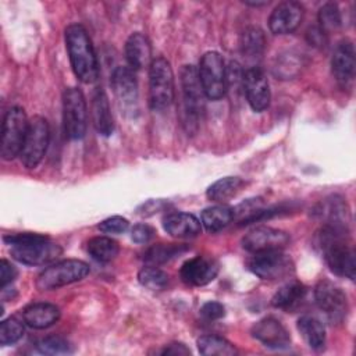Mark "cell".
Instances as JSON below:
<instances>
[{"label":"cell","instance_id":"3","mask_svg":"<svg viewBox=\"0 0 356 356\" xmlns=\"http://www.w3.org/2000/svg\"><path fill=\"white\" fill-rule=\"evenodd\" d=\"M181 92H182V115L184 127L188 132H195L203 110V89L199 81L197 70L193 65L181 68Z\"/></svg>","mask_w":356,"mask_h":356},{"label":"cell","instance_id":"8","mask_svg":"<svg viewBox=\"0 0 356 356\" xmlns=\"http://www.w3.org/2000/svg\"><path fill=\"white\" fill-rule=\"evenodd\" d=\"M29 121L22 107L14 106L11 107L3 121L1 128V157L4 160H13L19 156L26 132H28Z\"/></svg>","mask_w":356,"mask_h":356},{"label":"cell","instance_id":"33","mask_svg":"<svg viewBox=\"0 0 356 356\" xmlns=\"http://www.w3.org/2000/svg\"><path fill=\"white\" fill-rule=\"evenodd\" d=\"M38 352L43 355H68L72 353V345L63 337L50 335L44 337L36 343Z\"/></svg>","mask_w":356,"mask_h":356},{"label":"cell","instance_id":"24","mask_svg":"<svg viewBox=\"0 0 356 356\" xmlns=\"http://www.w3.org/2000/svg\"><path fill=\"white\" fill-rule=\"evenodd\" d=\"M298 330L305 342L314 350L324 349L325 345V328L324 324L313 316H302L298 320Z\"/></svg>","mask_w":356,"mask_h":356},{"label":"cell","instance_id":"32","mask_svg":"<svg viewBox=\"0 0 356 356\" xmlns=\"http://www.w3.org/2000/svg\"><path fill=\"white\" fill-rule=\"evenodd\" d=\"M138 280L150 291H161L168 284V274L156 266H146L139 271Z\"/></svg>","mask_w":356,"mask_h":356},{"label":"cell","instance_id":"27","mask_svg":"<svg viewBox=\"0 0 356 356\" xmlns=\"http://www.w3.org/2000/svg\"><path fill=\"white\" fill-rule=\"evenodd\" d=\"M306 295V288L300 282H289L280 288L271 298V305L277 309L289 310L300 303Z\"/></svg>","mask_w":356,"mask_h":356},{"label":"cell","instance_id":"19","mask_svg":"<svg viewBox=\"0 0 356 356\" xmlns=\"http://www.w3.org/2000/svg\"><path fill=\"white\" fill-rule=\"evenodd\" d=\"M111 88L122 107L132 108L138 102V83L134 70L117 67L111 75Z\"/></svg>","mask_w":356,"mask_h":356},{"label":"cell","instance_id":"34","mask_svg":"<svg viewBox=\"0 0 356 356\" xmlns=\"http://www.w3.org/2000/svg\"><path fill=\"white\" fill-rule=\"evenodd\" d=\"M341 11L335 3H325L318 10V26L327 33L341 26Z\"/></svg>","mask_w":356,"mask_h":356},{"label":"cell","instance_id":"40","mask_svg":"<svg viewBox=\"0 0 356 356\" xmlns=\"http://www.w3.org/2000/svg\"><path fill=\"white\" fill-rule=\"evenodd\" d=\"M307 40L313 46H324L327 43V33L320 26H313L307 31Z\"/></svg>","mask_w":356,"mask_h":356},{"label":"cell","instance_id":"21","mask_svg":"<svg viewBox=\"0 0 356 356\" xmlns=\"http://www.w3.org/2000/svg\"><path fill=\"white\" fill-rule=\"evenodd\" d=\"M22 317L26 325L35 330L49 328L60 318V309L47 302H36L26 306L22 312Z\"/></svg>","mask_w":356,"mask_h":356},{"label":"cell","instance_id":"26","mask_svg":"<svg viewBox=\"0 0 356 356\" xmlns=\"http://www.w3.org/2000/svg\"><path fill=\"white\" fill-rule=\"evenodd\" d=\"M234 220V209L227 204H216L202 211V224L209 232H217Z\"/></svg>","mask_w":356,"mask_h":356},{"label":"cell","instance_id":"25","mask_svg":"<svg viewBox=\"0 0 356 356\" xmlns=\"http://www.w3.org/2000/svg\"><path fill=\"white\" fill-rule=\"evenodd\" d=\"M245 182L243 179L238 178V177H224L217 179L216 182H213L209 188H207V197L213 202H218V203H224L227 200H229L231 197L236 196V193L243 188Z\"/></svg>","mask_w":356,"mask_h":356},{"label":"cell","instance_id":"12","mask_svg":"<svg viewBox=\"0 0 356 356\" xmlns=\"http://www.w3.org/2000/svg\"><path fill=\"white\" fill-rule=\"evenodd\" d=\"M289 243V235L285 231L271 227H257L250 229L242 239V246L250 253L281 250Z\"/></svg>","mask_w":356,"mask_h":356},{"label":"cell","instance_id":"15","mask_svg":"<svg viewBox=\"0 0 356 356\" xmlns=\"http://www.w3.org/2000/svg\"><path fill=\"white\" fill-rule=\"evenodd\" d=\"M356 68V57L353 43L348 39L339 42L334 49L331 58V70L335 81L342 86L348 88L353 82Z\"/></svg>","mask_w":356,"mask_h":356},{"label":"cell","instance_id":"22","mask_svg":"<svg viewBox=\"0 0 356 356\" xmlns=\"http://www.w3.org/2000/svg\"><path fill=\"white\" fill-rule=\"evenodd\" d=\"M90 113L95 129L103 136H110L114 131V121L110 111L107 95L102 88H96V90L93 92Z\"/></svg>","mask_w":356,"mask_h":356},{"label":"cell","instance_id":"38","mask_svg":"<svg viewBox=\"0 0 356 356\" xmlns=\"http://www.w3.org/2000/svg\"><path fill=\"white\" fill-rule=\"evenodd\" d=\"M200 314L203 318L209 320V321H214V320H220L225 316V307L216 300H210L206 302L202 307H200Z\"/></svg>","mask_w":356,"mask_h":356},{"label":"cell","instance_id":"9","mask_svg":"<svg viewBox=\"0 0 356 356\" xmlns=\"http://www.w3.org/2000/svg\"><path fill=\"white\" fill-rule=\"evenodd\" d=\"M50 138V129L46 118L36 115L29 121L28 132L19 153L21 163L26 168H35L43 159Z\"/></svg>","mask_w":356,"mask_h":356},{"label":"cell","instance_id":"7","mask_svg":"<svg viewBox=\"0 0 356 356\" xmlns=\"http://www.w3.org/2000/svg\"><path fill=\"white\" fill-rule=\"evenodd\" d=\"M89 274V266L76 259H67L50 264L36 278V286L40 291H51L60 286L83 280Z\"/></svg>","mask_w":356,"mask_h":356},{"label":"cell","instance_id":"35","mask_svg":"<svg viewBox=\"0 0 356 356\" xmlns=\"http://www.w3.org/2000/svg\"><path fill=\"white\" fill-rule=\"evenodd\" d=\"M24 335V325L19 320L10 317L0 324V343L3 346L13 345L18 342Z\"/></svg>","mask_w":356,"mask_h":356},{"label":"cell","instance_id":"13","mask_svg":"<svg viewBox=\"0 0 356 356\" xmlns=\"http://www.w3.org/2000/svg\"><path fill=\"white\" fill-rule=\"evenodd\" d=\"M243 92L256 113H261L270 106V86L260 67L252 65L243 72Z\"/></svg>","mask_w":356,"mask_h":356},{"label":"cell","instance_id":"2","mask_svg":"<svg viewBox=\"0 0 356 356\" xmlns=\"http://www.w3.org/2000/svg\"><path fill=\"white\" fill-rule=\"evenodd\" d=\"M64 36L74 74L85 83L95 82L99 76V65L86 29L81 24H71L65 28Z\"/></svg>","mask_w":356,"mask_h":356},{"label":"cell","instance_id":"17","mask_svg":"<svg viewBox=\"0 0 356 356\" xmlns=\"http://www.w3.org/2000/svg\"><path fill=\"white\" fill-rule=\"evenodd\" d=\"M252 335L264 346L271 349H285L291 343V335L280 320L264 317L252 327Z\"/></svg>","mask_w":356,"mask_h":356},{"label":"cell","instance_id":"31","mask_svg":"<svg viewBox=\"0 0 356 356\" xmlns=\"http://www.w3.org/2000/svg\"><path fill=\"white\" fill-rule=\"evenodd\" d=\"M188 249V246L185 245H175V243H159L154 245L152 248H149L145 254H143V260L146 263L150 264H161L165 263L171 259H174L175 256L184 253Z\"/></svg>","mask_w":356,"mask_h":356},{"label":"cell","instance_id":"29","mask_svg":"<svg viewBox=\"0 0 356 356\" xmlns=\"http://www.w3.org/2000/svg\"><path fill=\"white\" fill-rule=\"evenodd\" d=\"M120 252L118 243L108 236H95L88 242V253L100 263L111 261Z\"/></svg>","mask_w":356,"mask_h":356},{"label":"cell","instance_id":"18","mask_svg":"<svg viewBox=\"0 0 356 356\" xmlns=\"http://www.w3.org/2000/svg\"><path fill=\"white\" fill-rule=\"evenodd\" d=\"M314 214L320 221H323V225L348 231L349 209L342 197L331 196L324 199L316 206Z\"/></svg>","mask_w":356,"mask_h":356},{"label":"cell","instance_id":"23","mask_svg":"<svg viewBox=\"0 0 356 356\" xmlns=\"http://www.w3.org/2000/svg\"><path fill=\"white\" fill-rule=\"evenodd\" d=\"M125 58L131 70H142L152 58V47L149 39L140 33H132L125 43Z\"/></svg>","mask_w":356,"mask_h":356},{"label":"cell","instance_id":"4","mask_svg":"<svg viewBox=\"0 0 356 356\" xmlns=\"http://www.w3.org/2000/svg\"><path fill=\"white\" fill-rule=\"evenodd\" d=\"M174 100V74L164 57L152 60L149 67V106L154 111L170 107Z\"/></svg>","mask_w":356,"mask_h":356},{"label":"cell","instance_id":"42","mask_svg":"<svg viewBox=\"0 0 356 356\" xmlns=\"http://www.w3.org/2000/svg\"><path fill=\"white\" fill-rule=\"evenodd\" d=\"M246 4L253 6V7H260V6H266L267 1H261V3H257V1H246Z\"/></svg>","mask_w":356,"mask_h":356},{"label":"cell","instance_id":"28","mask_svg":"<svg viewBox=\"0 0 356 356\" xmlns=\"http://www.w3.org/2000/svg\"><path fill=\"white\" fill-rule=\"evenodd\" d=\"M197 349L204 356H232L236 355V348L222 337L203 335L197 339Z\"/></svg>","mask_w":356,"mask_h":356},{"label":"cell","instance_id":"36","mask_svg":"<svg viewBox=\"0 0 356 356\" xmlns=\"http://www.w3.org/2000/svg\"><path fill=\"white\" fill-rule=\"evenodd\" d=\"M129 227V222L127 218L121 216H113L106 220H103L97 228L104 234H124Z\"/></svg>","mask_w":356,"mask_h":356},{"label":"cell","instance_id":"39","mask_svg":"<svg viewBox=\"0 0 356 356\" xmlns=\"http://www.w3.org/2000/svg\"><path fill=\"white\" fill-rule=\"evenodd\" d=\"M18 275V271L14 264H11L8 260L3 259L0 261V286L4 289L8 284H11Z\"/></svg>","mask_w":356,"mask_h":356},{"label":"cell","instance_id":"16","mask_svg":"<svg viewBox=\"0 0 356 356\" xmlns=\"http://www.w3.org/2000/svg\"><path fill=\"white\" fill-rule=\"evenodd\" d=\"M179 274L185 284L192 286H203L217 277L218 263L210 257L196 256L182 264Z\"/></svg>","mask_w":356,"mask_h":356},{"label":"cell","instance_id":"5","mask_svg":"<svg viewBox=\"0 0 356 356\" xmlns=\"http://www.w3.org/2000/svg\"><path fill=\"white\" fill-rule=\"evenodd\" d=\"M203 93L210 100H220L227 92V67L217 51H207L202 56L197 68Z\"/></svg>","mask_w":356,"mask_h":356},{"label":"cell","instance_id":"20","mask_svg":"<svg viewBox=\"0 0 356 356\" xmlns=\"http://www.w3.org/2000/svg\"><path fill=\"white\" fill-rule=\"evenodd\" d=\"M163 227L167 234L179 239L195 238L202 232V222L189 213H170L163 220Z\"/></svg>","mask_w":356,"mask_h":356},{"label":"cell","instance_id":"30","mask_svg":"<svg viewBox=\"0 0 356 356\" xmlns=\"http://www.w3.org/2000/svg\"><path fill=\"white\" fill-rule=\"evenodd\" d=\"M241 47H242L243 56L248 60L260 58L266 47V38L263 31L257 26L248 28L242 35Z\"/></svg>","mask_w":356,"mask_h":356},{"label":"cell","instance_id":"1","mask_svg":"<svg viewBox=\"0 0 356 356\" xmlns=\"http://www.w3.org/2000/svg\"><path fill=\"white\" fill-rule=\"evenodd\" d=\"M4 242L11 246L10 254L17 261L26 266H43L58 259L63 249L49 236L36 232L8 234Z\"/></svg>","mask_w":356,"mask_h":356},{"label":"cell","instance_id":"10","mask_svg":"<svg viewBox=\"0 0 356 356\" xmlns=\"http://www.w3.org/2000/svg\"><path fill=\"white\" fill-rule=\"evenodd\" d=\"M248 268L261 280H281L293 273V261L281 250H267L253 253Z\"/></svg>","mask_w":356,"mask_h":356},{"label":"cell","instance_id":"37","mask_svg":"<svg viewBox=\"0 0 356 356\" xmlns=\"http://www.w3.org/2000/svg\"><path fill=\"white\" fill-rule=\"evenodd\" d=\"M154 235H156V229L145 222L136 224L131 229V238L136 243H147L154 238Z\"/></svg>","mask_w":356,"mask_h":356},{"label":"cell","instance_id":"6","mask_svg":"<svg viewBox=\"0 0 356 356\" xmlns=\"http://www.w3.org/2000/svg\"><path fill=\"white\" fill-rule=\"evenodd\" d=\"M63 124L64 134L71 140L82 139L86 134V100L78 88H67L63 93Z\"/></svg>","mask_w":356,"mask_h":356},{"label":"cell","instance_id":"11","mask_svg":"<svg viewBox=\"0 0 356 356\" xmlns=\"http://www.w3.org/2000/svg\"><path fill=\"white\" fill-rule=\"evenodd\" d=\"M314 299L318 309L331 323H341L348 313L345 292L330 281H320L314 289Z\"/></svg>","mask_w":356,"mask_h":356},{"label":"cell","instance_id":"14","mask_svg":"<svg viewBox=\"0 0 356 356\" xmlns=\"http://www.w3.org/2000/svg\"><path fill=\"white\" fill-rule=\"evenodd\" d=\"M303 7L298 1H282L270 14L268 28L275 35L292 33L303 19Z\"/></svg>","mask_w":356,"mask_h":356},{"label":"cell","instance_id":"41","mask_svg":"<svg viewBox=\"0 0 356 356\" xmlns=\"http://www.w3.org/2000/svg\"><path fill=\"white\" fill-rule=\"evenodd\" d=\"M161 353H164V355H189L191 350L184 343L174 342V343H170L168 346H165Z\"/></svg>","mask_w":356,"mask_h":356}]
</instances>
